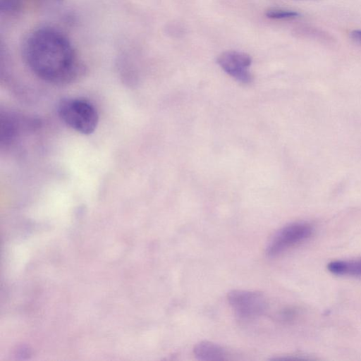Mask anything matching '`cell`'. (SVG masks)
<instances>
[{"mask_svg": "<svg viewBox=\"0 0 361 361\" xmlns=\"http://www.w3.org/2000/svg\"><path fill=\"white\" fill-rule=\"evenodd\" d=\"M227 298L234 311L243 318L261 315L267 306L265 297L257 291L232 290Z\"/></svg>", "mask_w": 361, "mask_h": 361, "instance_id": "4", "label": "cell"}, {"mask_svg": "<svg viewBox=\"0 0 361 361\" xmlns=\"http://www.w3.org/2000/svg\"><path fill=\"white\" fill-rule=\"evenodd\" d=\"M350 36L353 39L361 42V30H353L350 33Z\"/></svg>", "mask_w": 361, "mask_h": 361, "instance_id": "10", "label": "cell"}, {"mask_svg": "<svg viewBox=\"0 0 361 361\" xmlns=\"http://www.w3.org/2000/svg\"><path fill=\"white\" fill-rule=\"evenodd\" d=\"M266 16L271 19H290L297 18L300 14L293 11L274 8L267 11Z\"/></svg>", "mask_w": 361, "mask_h": 361, "instance_id": "9", "label": "cell"}, {"mask_svg": "<svg viewBox=\"0 0 361 361\" xmlns=\"http://www.w3.org/2000/svg\"><path fill=\"white\" fill-rule=\"evenodd\" d=\"M23 57L35 75L54 85L72 82L82 72L70 39L53 27H42L29 33L23 42Z\"/></svg>", "mask_w": 361, "mask_h": 361, "instance_id": "1", "label": "cell"}, {"mask_svg": "<svg viewBox=\"0 0 361 361\" xmlns=\"http://www.w3.org/2000/svg\"><path fill=\"white\" fill-rule=\"evenodd\" d=\"M312 226L307 222H294L279 229L269 240L266 248L269 257H275L288 247L309 238Z\"/></svg>", "mask_w": 361, "mask_h": 361, "instance_id": "3", "label": "cell"}, {"mask_svg": "<svg viewBox=\"0 0 361 361\" xmlns=\"http://www.w3.org/2000/svg\"><path fill=\"white\" fill-rule=\"evenodd\" d=\"M327 268L335 275L361 276V257L351 260L332 261L328 264Z\"/></svg>", "mask_w": 361, "mask_h": 361, "instance_id": "7", "label": "cell"}, {"mask_svg": "<svg viewBox=\"0 0 361 361\" xmlns=\"http://www.w3.org/2000/svg\"><path fill=\"white\" fill-rule=\"evenodd\" d=\"M219 66L230 76L237 81L250 83L253 76L250 71L252 59L250 55L238 51H226L217 58Z\"/></svg>", "mask_w": 361, "mask_h": 361, "instance_id": "5", "label": "cell"}, {"mask_svg": "<svg viewBox=\"0 0 361 361\" xmlns=\"http://www.w3.org/2000/svg\"><path fill=\"white\" fill-rule=\"evenodd\" d=\"M57 112L65 124L83 135L92 134L99 123L97 109L85 99H63L58 104Z\"/></svg>", "mask_w": 361, "mask_h": 361, "instance_id": "2", "label": "cell"}, {"mask_svg": "<svg viewBox=\"0 0 361 361\" xmlns=\"http://www.w3.org/2000/svg\"><path fill=\"white\" fill-rule=\"evenodd\" d=\"M193 353L195 357L202 361H221L225 359V350L213 342L203 341L197 343Z\"/></svg>", "mask_w": 361, "mask_h": 361, "instance_id": "6", "label": "cell"}, {"mask_svg": "<svg viewBox=\"0 0 361 361\" xmlns=\"http://www.w3.org/2000/svg\"><path fill=\"white\" fill-rule=\"evenodd\" d=\"M29 0H0L1 11L11 13L20 11Z\"/></svg>", "mask_w": 361, "mask_h": 361, "instance_id": "8", "label": "cell"}]
</instances>
